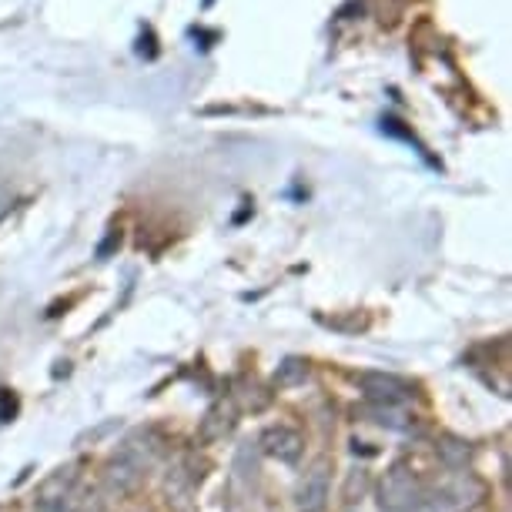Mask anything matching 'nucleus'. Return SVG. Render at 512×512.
Segmentation results:
<instances>
[{
    "label": "nucleus",
    "instance_id": "f257e3e1",
    "mask_svg": "<svg viewBox=\"0 0 512 512\" xmlns=\"http://www.w3.org/2000/svg\"><path fill=\"white\" fill-rule=\"evenodd\" d=\"M486 499V486L472 472L452 469L432 492H425L429 512H469Z\"/></svg>",
    "mask_w": 512,
    "mask_h": 512
},
{
    "label": "nucleus",
    "instance_id": "f03ea898",
    "mask_svg": "<svg viewBox=\"0 0 512 512\" xmlns=\"http://www.w3.org/2000/svg\"><path fill=\"white\" fill-rule=\"evenodd\" d=\"M379 506L382 512H429L422 482L405 466H392L385 472V479L379 486Z\"/></svg>",
    "mask_w": 512,
    "mask_h": 512
},
{
    "label": "nucleus",
    "instance_id": "7ed1b4c3",
    "mask_svg": "<svg viewBox=\"0 0 512 512\" xmlns=\"http://www.w3.org/2000/svg\"><path fill=\"white\" fill-rule=\"evenodd\" d=\"M359 385L365 392V399L372 405H385V409H399L402 402L412 399V385L399 379V375H385V372H362Z\"/></svg>",
    "mask_w": 512,
    "mask_h": 512
},
{
    "label": "nucleus",
    "instance_id": "20e7f679",
    "mask_svg": "<svg viewBox=\"0 0 512 512\" xmlns=\"http://www.w3.org/2000/svg\"><path fill=\"white\" fill-rule=\"evenodd\" d=\"M328 476H332V462L318 459L305 472L295 489V509L298 512H325L328 509Z\"/></svg>",
    "mask_w": 512,
    "mask_h": 512
},
{
    "label": "nucleus",
    "instance_id": "39448f33",
    "mask_svg": "<svg viewBox=\"0 0 512 512\" xmlns=\"http://www.w3.org/2000/svg\"><path fill=\"white\" fill-rule=\"evenodd\" d=\"M74 482H77V466H64L51 472L41 482V489H37V512H64L67 502H71Z\"/></svg>",
    "mask_w": 512,
    "mask_h": 512
},
{
    "label": "nucleus",
    "instance_id": "423d86ee",
    "mask_svg": "<svg viewBox=\"0 0 512 512\" xmlns=\"http://www.w3.org/2000/svg\"><path fill=\"white\" fill-rule=\"evenodd\" d=\"M258 446H262L265 456H272L278 462H298L305 452V439L298 436L295 429H288V425H268V429L262 432V439H258Z\"/></svg>",
    "mask_w": 512,
    "mask_h": 512
},
{
    "label": "nucleus",
    "instance_id": "0eeeda50",
    "mask_svg": "<svg viewBox=\"0 0 512 512\" xmlns=\"http://www.w3.org/2000/svg\"><path fill=\"white\" fill-rule=\"evenodd\" d=\"M141 476H144V469L128 456V452H121V456L111 459L108 469H104V486L111 492H118V496H128V492L141 486Z\"/></svg>",
    "mask_w": 512,
    "mask_h": 512
},
{
    "label": "nucleus",
    "instance_id": "6e6552de",
    "mask_svg": "<svg viewBox=\"0 0 512 512\" xmlns=\"http://www.w3.org/2000/svg\"><path fill=\"white\" fill-rule=\"evenodd\" d=\"M235 425V409L228 402H218L215 409H208V415L201 419V439L205 442H215V439H225Z\"/></svg>",
    "mask_w": 512,
    "mask_h": 512
},
{
    "label": "nucleus",
    "instance_id": "1a4fd4ad",
    "mask_svg": "<svg viewBox=\"0 0 512 512\" xmlns=\"http://www.w3.org/2000/svg\"><path fill=\"white\" fill-rule=\"evenodd\" d=\"M439 452H442V459H446L449 469H462L469 462V456H472L469 442H459V439H446L439 446Z\"/></svg>",
    "mask_w": 512,
    "mask_h": 512
},
{
    "label": "nucleus",
    "instance_id": "9d476101",
    "mask_svg": "<svg viewBox=\"0 0 512 512\" xmlns=\"http://www.w3.org/2000/svg\"><path fill=\"white\" fill-rule=\"evenodd\" d=\"M305 375H308V362H302V359H285L282 365H278L275 382L278 385H295V382H302Z\"/></svg>",
    "mask_w": 512,
    "mask_h": 512
},
{
    "label": "nucleus",
    "instance_id": "9b49d317",
    "mask_svg": "<svg viewBox=\"0 0 512 512\" xmlns=\"http://www.w3.org/2000/svg\"><path fill=\"white\" fill-rule=\"evenodd\" d=\"M369 415H372V422L389 425V429H409V422H402V415L395 409H385V405H372Z\"/></svg>",
    "mask_w": 512,
    "mask_h": 512
},
{
    "label": "nucleus",
    "instance_id": "f8f14e48",
    "mask_svg": "<svg viewBox=\"0 0 512 512\" xmlns=\"http://www.w3.org/2000/svg\"><path fill=\"white\" fill-rule=\"evenodd\" d=\"M77 512H104V506H101V502H84Z\"/></svg>",
    "mask_w": 512,
    "mask_h": 512
}]
</instances>
